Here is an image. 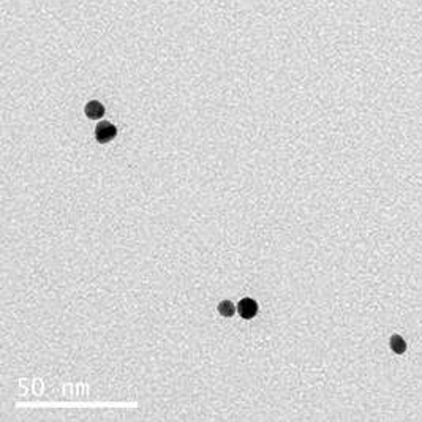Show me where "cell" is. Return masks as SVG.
Segmentation results:
<instances>
[{
    "mask_svg": "<svg viewBox=\"0 0 422 422\" xmlns=\"http://www.w3.org/2000/svg\"><path fill=\"white\" fill-rule=\"evenodd\" d=\"M115 135H117V128H115L111 122L103 120V122L98 123L97 128H95V138H97L98 143H102V144L109 143L111 139L115 138Z\"/></svg>",
    "mask_w": 422,
    "mask_h": 422,
    "instance_id": "cell-1",
    "label": "cell"
},
{
    "mask_svg": "<svg viewBox=\"0 0 422 422\" xmlns=\"http://www.w3.org/2000/svg\"><path fill=\"white\" fill-rule=\"evenodd\" d=\"M237 310L244 319H252L256 316V313H258V304H256V301L250 299V297H245V299L239 302Z\"/></svg>",
    "mask_w": 422,
    "mask_h": 422,
    "instance_id": "cell-2",
    "label": "cell"
},
{
    "mask_svg": "<svg viewBox=\"0 0 422 422\" xmlns=\"http://www.w3.org/2000/svg\"><path fill=\"white\" fill-rule=\"evenodd\" d=\"M84 111H86V115L89 119H94V120H97V119H102L103 117V114H105V106L100 103V102H89L87 105H86V107H84Z\"/></svg>",
    "mask_w": 422,
    "mask_h": 422,
    "instance_id": "cell-3",
    "label": "cell"
},
{
    "mask_svg": "<svg viewBox=\"0 0 422 422\" xmlns=\"http://www.w3.org/2000/svg\"><path fill=\"white\" fill-rule=\"evenodd\" d=\"M389 343H391V350L395 354H405V351H407V342H405V338L399 334H394L391 337V340H389Z\"/></svg>",
    "mask_w": 422,
    "mask_h": 422,
    "instance_id": "cell-4",
    "label": "cell"
},
{
    "mask_svg": "<svg viewBox=\"0 0 422 422\" xmlns=\"http://www.w3.org/2000/svg\"><path fill=\"white\" fill-rule=\"evenodd\" d=\"M218 312H220V315L221 316H228V318H231L236 313V307H234V304L231 302V301H223V302H220V305H218Z\"/></svg>",
    "mask_w": 422,
    "mask_h": 422,
    "instance_id": "cell-5",
    "label": "cell"
}]
</instances>
